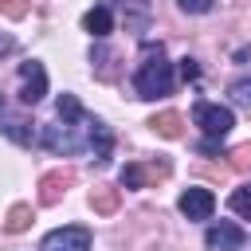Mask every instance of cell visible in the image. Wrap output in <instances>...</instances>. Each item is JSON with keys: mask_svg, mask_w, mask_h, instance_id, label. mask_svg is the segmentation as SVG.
<instances>
[{"mask_svg": "<svg viewBox=\"0 0 251 251\" xmlns=\"http://www.w3.org/2000/svg\"><path fill=\"white\" fill-rule=\"evenodd\" d=\"M216 149H220V141H216V137H208V141H200V153H216Z\"/></svg>", "mask_w": 251, "mask_h": 251, "instance_id": "603a6c76", "label": "cell"}, {"mask_svg": "<svg viewBox=\"0 0 251 251\" xmlns=\"http://www.w3.org/2000/svg\"><path fill=\"white\" fill-rule=\"evenodd\" d=\"M94 122H98V118L82 114L78 122L43 126V133H39V145H43V149H51V153H63V157H71V153H82V149H90V129H94Z\"/></svg>", "mask_w": 251, "mask_h": 251, "instance_id": "7a4b0ae2", "label": "cell"}, {"mask_svg": "<svg viewBox=\"0 0 251 251\" xmlns=\"http://www.w3.org/2000/svg\"><path fill=\"white\" fill-rule=\"evenodd\" d=\"M43 94H47V71H43V63H35V59L20 63V102L35 106Z\"/></svg>", "mask_w": 251, "mask_h": 251, "instance_id": "277c9868", "label": "cell"}, {"mask_svg": "<svg viewBox=\"0 0 251 251\" xmlns=\"http://www.w3.org/2000/svg\"><path fill=\"white\" fill-rule=\"evenodd\" d=\"M27 227H31V208H27V204H12V208H8V220H4V231L20 235V231H27Z\"/></svg>", "mask_w": 251, "mask_h": 251, "instance_id": "7c38bea8", "label": "cell"}, {"mask_svg": "<svg viewBox=\"0 0 251 251\" xmlns=\"http://www.w3.org/2000/svg\"><path fill=\"white\" fill-rule=\"evenodd\" d=\"M196 75H200L196 59H180V78H196Z\"/></svg>", "mask_w": 251, "mask_h": 251, "instance_id": "7402d4cb", "label": "cell"}, {"mask_svg": "<svg viewBox=\"0 0 251 251\" xmlns=\"http://www.w3.org/2000/svg\"><path fill=\"white\" fill-rule=\"evenodd\" d=\"M133 90H137V98H161V94L173 90V63L165 59L161 43H145L141 67L133 75Z\"/></svg>", "mask_w": 251, "mask_h": 251, "instance_id": "6da1fadb", "label": "cell"}, {"mask_svg": "<svg viewBox=\"0 0 251 251\" xmlns=\"http://www.w3.org/2000/svg\"><path fill=\"white\" fill-rule=\"evenodd\" d=\"M192 122L208 133V137H224L231 126H235V114L227 110V106H220V102H196V110H192Z\"/></svg>", "mask_w": 251, "mask_h": 251, "instance_id": "3957f363", "label": "cell"}, {"mask_svg": "<svg viewBox=\"0 0 251 251\" xmlns=\"http://www.w3.org/2000/svg\"><path fill=\"white\" fill-rule=\"evenodd\" d=\"M227 204H231V212H239L243 220H251V184H243V188H235V192L227 196Z\"/></svg>", "mask_w": 251, "mask_h": 251, "instance_id": "9a60e30c", "label": "cell"}, {"mask_svg": "<svg viewBox=\"0 0 251 251\" xmlns=\"http://www.w3.org/2000/svg\"><path fill=\"white\" fill-rule=\"evenodd\" d=\"M0 12L12 16V20H20V16H27V4L24 0H0Z\"/></svg>", "mask_w": 251, "mask_h": 251, "instance_id": "ffe728a7", "label": "cell"}, {"mask_svg": "<svg viewBox=\"0 0 251 251\" xmlns=\"http://www.w3.org/2000/svg\"><path fill=\"white\" fill-rule=\"evenodd\" d=\"M231 98H235V102H251V78L231 82Z\"/></svg>", "mask_w": 251, "mask_h": 251, "instance_id": "44dd1931", "label": "cell"}, {"mask_svg": "<svg viewBox=\"0 0 251 251\" xmlns=\"http://www.w3.org/2000/svg\"><path fill=\"white\" fill-rule=\"evenodd\" d=\"M39 251H90V231L71 224V227H59L51 235H43Z\"/></svg>", "mask_w": 251, "mask_h": 251, "instance_id": "5b68a950", "label": "cell"}, {"mask_svg": "<svg viewBox=\"0 0 251 251\" xmlns=\"http://www.w3.org/2000/svg\"><path fill=\"white\" fill-rule=\"evenodd\" d=\"M176 208H180L188 220H208L212 208H216V196H212L208 188H184L180 200H176Z\"/></svg>", "mask_w": 251, "mask_h": 251, "instance_id": "ba28073f", "label": "cell"}, {"mask_svg": "<svg viewBox=\"0 0 251 251\" xmlns=\"http://www.w3.org/2000/svg\"><path fill=\"white\" fill-rule=\"evenodd\" d=\"M227 165H231L235 173H247V169H251V145H235V149L227 153Z\"/></svg>", "mask_w": 251, "mask_h": 251, "instance_id": "2e32d148", "label": "cell"}, {"mask_svg": "<svg viewBox=\"0 0 251 251\" xmlns=\"http://www.w3.org/2000/svg\"><path fill=\"white\" fill-rule=\"evenodd\" d=\"M24 126H27L24 118H8V122H4V133H8V137H16L20 145H27V141H31V133H27Z\"/></svg>", "mask_w": 251, "mask_h": 251, "instance_id": "ac0fdd59", "label": "cell"}, {"mask_svg": "<svg viewBox=\"0 0 251 251\" xmlns=\"http://www.w3.org/2000/svg\"><path fill=\"white\" fill-rule=\"evenodd\" d=\"M118 8L129 12L133 24H145V16H149V0H118Z\"/></svg>", "mask_w": 251, "mask_h": 251, "instance_id": "e0dca14e", "label": "cell"}, {"mask_svg": "<svg viewBox=\"0 0 251 251\" xmlns=\"http://www.w3.org/2000/svg\"><path fill=\"white\" fill-rule=\"evenodd\" d=\"M169 176V161H157V165H126L118 173L122 188H145L149 180H165Z\"/></svg>", "mask_w": 251, "mask_h": 251, "instance_id": "8992f818", "label": "cell"}, {"mask_svg": "<svg viewBox=\"0 0 251 251\" xmlns=\"http://www.w3.org/2000/svg\"><path fill=\"white\" fill-rule=\"evenodd\" d=\"M4 51H12V39H0V55H4Z\"/></svg>", "mask_w": 251, "mask_h": 251, "instance_id": "cb8c5ba5", "label": "cell"}, {"mask_svg": "<svg viewBox=\"0 0 251 251\" xmlns=\"http://www.w3.org/2000/svg\"><path fill=\"white\" fill-rule=\"evenodd\" d=\"M110 24H114V20H110V8H90V12L82 16V27H86L94 39H102V35L110 31Z\"/></svg>", "mask_w": 251, "mask_h": 251, "instance_id": "8fae6325", "label": "cell"}, {"mask_svg": "<svg viewBox=\"0 0 251 251\" xmlns=\"http://www.w3.org/2000/svg\"><path fill=\"white\" fill-rule=\"evenodd\" d=\"M0 114H4V102H0Z\"/></svg>", "mask_w": 251, "mask_h": 251, "instance_id": "d4e9b609", "label": "cell"}, {"mask_svg": "<svg viewBox=\"0 0 251 251\" xmlns=\"http://www.w3.org/2000/svg\"><path fill=\"white\" fill-rule=\"evenodd\" d=\"M149 126H153V133H161V137H169V141L184 133V118H180V114H173V110H165V114L149 118Z\"/></svg>", "mask_w": 251, "mask_h": 251, "instance_id": "30bf717a", "label": "cell"}, {"mask_svg": "<svg viewBox=\"0 0 251 251\" xmlns=\"http://www.w3.org/2000/svg\"><path fill=\"white\" fill-rule=\"evenodd\" d=\"M90 208H94L98 216L118 212V188H94V192H90Z\"/></svg>", "mask_w": 251, "mask_h": 251, "instance_id": "4fadbf2b", "label": "cell"}, {"mask_svg": "<svg viewBox=\"0 0 251 251\" xmlns=\"http://www.w3.org/2000/svg\"><path fill=\"white\" fill-rule=\"evenodd\" d=\"M204 243H208V251H239L243 243H247V235H243V227H235V224H216V227H208L204 231Z\"/></svg>", "mask_w": 251, "mask_h": 251, "instance_id": "52a82bcc", "label": "cell"}, {"mask_svg": "<svg viewBox=\"0 0 251 251\" xmlns=\"http://www.w3.org/2000/svg\"><path fill=\"white\" fill-rule=\"evenodd\" d=\"M176 8L188 12V16H204V12L212 8V0H176Z\"/></svg>", "mask_w": 251, "mask_h": 251, "instance_id": "d6986e66", "label": "cell"}, {"mask_svg": "<svg viewBox=\"0 0 251 251\" xmlns=\"http://www.w3.org/2000/svg\"><path fill=\"white\" fill-rule=\"evenodd\" d=\"M75 184V173L71 169H55L39 180V204H59V196Z\"/></svg>", "mask_w": 251, "mask_h": 251, "instance_id": "9c48e42d", "label": "cell"}, {"mask_svg": "<svg viewBox=\"0 0 251 251\" xmlns=\"http://www.w3.org/2000/svg\"><path fill=\"white\" fill-rule=\"evenodd\" d=\"M55 110H59V122H78V118L86 114V110L78 106V98H75V94H59Z\"/></svg>", "mask_w": 251, "mask_h": 251, "instance_id": "5bb4252c", "label": "cell"}]
</instances>
